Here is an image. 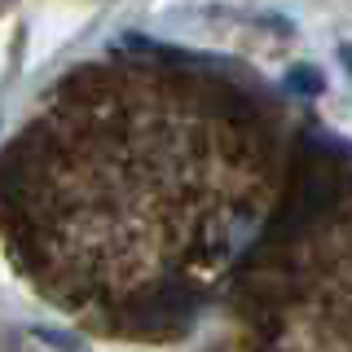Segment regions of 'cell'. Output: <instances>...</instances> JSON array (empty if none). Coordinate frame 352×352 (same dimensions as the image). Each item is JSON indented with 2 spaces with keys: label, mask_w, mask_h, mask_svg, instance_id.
Here are the masks:
<instances>
[{
  "label": "cell",
  "mask_w": 352,
  "mask_h": 352,
  "mask_svg": "<svg viewBox=\"0 0 352 352\" xmlns=\"http://www.w3.org/2000/svg\"><path fill=\"white\" fill-rule=\"evenodd\" d=\"M300 212L264 234L251 256L247 322L256 352H352L348 348V190H322L308 172L291 176Z\"/></svg>",
  "instance_id": "7a4b0ae2"
},
{
  "label": "cell",
  "mask_w": 352,
  "mask_h": 352,
  "mask_svg": "<svg viewBox=\"0 0 352 352\" xmlns=\"http://www.w3.org/2000/svg\"><path fill=\"white\" fill-rule=\"evenodd\" d=\"M291 88H300V93H317V88H322V80H317L313 71H304V66H300V71H291Z\"/></svg>",
  "instance_id": "3957f363"
},
{
  "label": "cell",
  "mask_w": 352,
  "mask_h": 352,
  "mask_svg": "<svg viewBox=\"0 0 352 352\" xmlns=\"http://www.w3.org/2000/svg\"><path fill=\"white\" fill-rule=\"evenodd\" d=\"M291 181L260 93L172 53L71 71L0 159V238L62 313L168 339L256 251Z\"/></svg>",
  "instance_id": "6da1fadb"
}]
</instances>
